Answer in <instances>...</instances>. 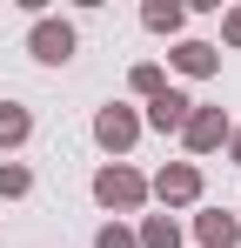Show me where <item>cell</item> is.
<instances>
[{
	"instance_id": "cell-1",
	"label": "cell",
	"mask_w": 241,
	"mask_h": 248,
	"mask_svg": "<svg viewBox=\"0 0 241 248\" xmlns=\"http://www.w3.org/2000/svg\"><path fill=\"white\" fill-rule=\"evenodd\" d=\"M101 202L134 208V202H141V181H134V174H120V168H114V174H101Z\"/></svg>"
},
{
	"instance_id": "cell-2",
	"label": "cell",
	"mask_w": 241,
	"mask_h": 248,
	"mask_svg": "<svg viewBox=\"0 0 241 248\" xmlns=\"http://www.w3.org/2000/svg\"><path fill=\"white\" fill-rule=\"evenodd\" d=\"M67 47H74L67 27H40V34H34V54H40V61H67Z\"/></svg>"
},
{
	"instance_id": "cell-3",
	"label": "cell",
	"mask_w": 241,
	"mask_h": 248,
	"mask_svg": "<svg viewBox=\"0 0 241 248\" xmlns=\"http://www.w3.org/2000/svg\"><path fill=\"white\" fill-rule=\"evenodd\" d=\"M101 141H107V148H127V141H134V121H127V114H101Z\"/></svg>"
},
{
	"instance_id": "cell-4",
	"label": "cell",
	"mask_w": 241,
	"mask_h": 248,
	"mask_svg": "<svg viewBox=\"0 0 241 248\" xmlns=\"http://www.w3.org/2000/svg\"><path fill=\"white\" fill-rule=\"evenodd\" d=\"M201 242L228 248V242H235V221H228V215H201Z\"/></svg>"
},
{
	"instance_id": "cell-5",
	"label": "cell",
	"mask_w": 241,
	"mask_h": 248,
	"mask_svg": "<svg viewBox=\"0 0 241 248\" xmlns=\"http://www.w3.org/2000/svg\"><path fill=\"white\" fill-rule=\"evenodd\" d=\"M161 195L188 202V195H195V168H174V174H161Z\"/></svg>"
},
{
	"instance_id": "cell-6",
	"label": "cell",
	"mask_w": 241,
	"mask_h": 248,
	"mask_svg": "<svg viewBox=\"0 0 241 248\" xmlns=\"http://www.w3.org/2000/svg\"><path fill=\"white\" fill-rule=\"evenodd\" d=\"M181 114H188L181 94H161V101H154V121H161V127H181Z\"/></svg>"
},
{
	"instance_id": "cell-7",
	"label": "cell",
	"mask_w": 241,
	"mask_h": 248,
	"mask_svg": "<svg viewBox=\"0 0 241 248\" xmlns=\"http://www.w3.org/2000/svg\"><path fill=\"white\" fill-rule=\"evenodd\" d=\"M188 141H195V148H214V141H221V121H214V114H201V121L188 127Z\"/></svg>"
},
{
	"instance_id": "cell-8",
	"label": "cell",
	"mask_w": 241,
	"mask_h": 248,
	"mask_svg": "<svg viewBox=\"0 0 241 248\" xmlns=\"http://www.w3.org/2000/svg\"><path fill=\"white\" fill-rule=\"evenodd\" d=\"M181 67H188V74H208V67H214V47H181Z\"/></svg>"
},
{
	"instance_id": "cell-9",
	"label": "cell",
	"mask_w": 241,
	"mask_h": 248,
	"mask_svg": "<svg viewBox=\"0 0 241 248\" xmlns=\"http://www.w3.org/2000/svg\"><path fill=\"white\" fill-rule=\"evenodd\" d=\"M27 134V114L20 108H0V141H20Z\"/></svg>"
},
{
	"instance_id": "cell-10",
	"label": "cell",
	"mask_w": 241,
	"mask_h": 248,
	"mask_svg": "<svg viewBox=\"0 0 241 248\" xmlns=\"http://www.w3.org/2000/svg\"><path fill=\"white\" fill-rule=\"evenodd\" d=\"M27 188V168H0V195H20Z\"/></svg>"
},
{
	"instance_id": "cell-11",
	"label": "cell",
	"mask_w": 241,
	"mask_h": 248,
	"mask_svg": "<svg viewBox=\"0 0 241 248\" xmlns=\"http://www.w3.org/2000/svg\"><path fill=\"white\" fill-rule=\"evenodd\" d=\"M148 248H174V228H167V221H154V228H148Z\"/></svg>"
},
{
	"instance_id": "cell-12",
	"label": "cell",
	"mask_w": 241,
	"mask_h": 248,
	"mask_svg": "<svg viewBox=\"0 0 241 248\" xmlns=\"http://www.w3.org/2000/svg\"><path fill=\"white\" fill-rule=\"evenodd\" d=\"M101 248H134V242H127L120 228H107V235H101Z\"/></svg>"
}]
</instances>
